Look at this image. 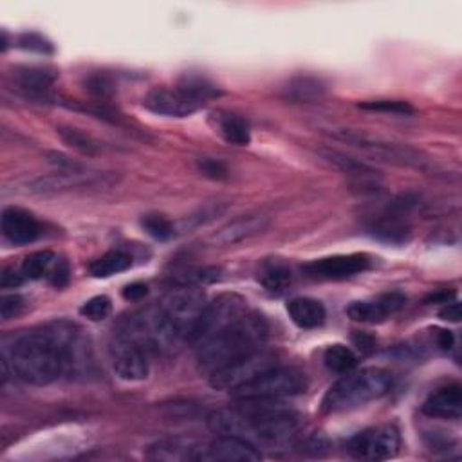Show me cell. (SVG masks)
<instances>
[{"label":"cell","mask_w":462,"mask_h":462,"mask_svg":"<svg viewBox=\"0 0 462 462\" xmlns=\"http://www.w3.org/2000/svg\"><path fill=\"white\" fill-rule=\"evenodd\" d=\"M4 361L26 383L51 384L63 375L89 372L91 347L82 331L67 320H54L4 340Z\"/></svg>","instance_id":"obj_1"},{"label":"cell","mask_w":462,"mask_h":462,"mask_svg":"<svg viewBox=\"0 0 462 462\" xmlns=\"http://www.w3.org/2000/svg\"><path fill=\"white\" fill-rule=\"evenodd\" d=\"M237 408H222L208 416V426L217 435H237L257 448L287 446L298 433V417L276 401H237Z\"/></svg>","instance_id":"obj_2"},{"label":"cell","mask_w":462,"mask_h":462,"mask_svg":"<svg viewBox=\"0 0 462 462\" xmlns=\"http://www.w3.org/2000/svg\"><path fill=\"white\" fill-rule=\"evenodd\" d=\"M269 338V326L259 313L246 311L239 320L227 326L219 334L208 338L195 347L197 363L202 372L213 370L255 352L266 345Z\"/></svg>","instance_id":"obj_3"},{"label":"cell","mask_w":462,"mask_h":462,"mask_svg":"<svg viewBox=\"0 0 462 462\" xmlns=\"http://www.w3.org/2000/svg\"><path fill=\"white\" fill-rule=\"evenodd\" d=\"M392 389V375L383 368H363L343 374L322 400L326 414L358 410L372 401L387 396Z\"/></svg>","instance_id":"obj_4"},{"label":"cell","mask_w":462,"mask_h":462,"mask_svg":"<svg viewBox=\"0 0 462 462\" xmlns=\"http://www.w3.org/2000/svg\"><path fill=\"white\" fill-rule=\"evenodd\" d=\"M204 307L206 296L199 285L179 284L165 294L158 311L174 336L183 342L194 334Z\"/></svg>","instance_id":"obj_5"},{"label":"cell","mask_w":462,"mask_h":462,"mask_svg":"<svg viewBox=\"0 0 462 462\" xmlns=\"http://www.w3.org/2000/svg\"><path fill=\"white\" fill-rule=\"evenodd\" d=\"M305 389L307 381L300 370L278 365L262 372L231 394H234L235 401H278L300 396Z\"/></svg>","instance_id":"obj_6"},{"label":"cell","mask_w":462,"mask_h":462,"mask_svg":"<svg viewBox=\"0 0 462 462\" xmlns=\"http://www.w3.org/2000/svg\"><path fill=\"white\" fill-rule=\"evenodd\" d=\"M334 137L343 141L345 144L352 146L354 150L363 152L365 156H370L372 160L381 161V163L398 165V167H416V169L425 165L421 153H417L410 146L384 141L381 137H374V136H368L359 130L338 128V130H334Z\"/></svg>","instance_id":"obj_7"},{"label":"cell","mask_w":462,"mask_h":462,"mask_svg":"<svg viewBox=\"0 0 462 462\" xmlns=\"http://www.w3.org/2000/svg\"><path fill=\"white\" fill-rule=\"evenodd\" d=\"M278 365H280L278 356L262 347L255 352H250L239 359H234L231 363L208 374L210 384L215 391L234 392V391L241 389L243 384H246L252 379H255L257 375H260L262 372H266L273 367H278Z\"/></svg>","instance_id":"obj_8"},{"label":"cell","mask_w":462,"mask_h":462,"mask_svg":"<svg viewBox=\"0 0 462 462\" xmlns=\"http://www.w3.org/2000/svg\"><path fill=\"white\" fill-rule=\"evenodd\" d=\"M246 311H248L246 301L239 294H220L211 303H206L201 320L188 342L194 347L201 345L208 338L219 334L227 326L239 320Z\"/></svg>","instance_id":"obj_9"},{"label":"cell","mask_w":462,"mask_h":462,"mask_svg":"<svg viewBox=\"0 0 462 462\" xmlns=\"http://www.w3.org/2000/svg\"><path fill=\"white\" fill-rule=\"evenodd\" d=\"M401 446L400 430L394 425H383L363 430L347 441V451L359 460H389L398 455Z\"/></svg>","instance_id":"obj_10"},{"label":"cell","mask_w":462,"mask_h":462,"mask_svg":"<svg viewBox=\"0 0 462 462\" xmlns=\"http://www.w3.org/2000/svg\"><path fill=\"white\" fill-rule=\"evenodd\" d=\"M118 183V176L105 172H87L80 170H58V174H51L45 177H38L29 185V190L35 194H63L70 190H98L111 188Z\"/></svg>","instance_id":"obj_11"},{"label":"cell","mask_w":462,"mask_h":462,"mask_svg":"<svg viewBox=\"0 0 462 462\" xmlns=\"http://www.w3.org/2000/svg\"><path fill=\"white\" fill-rule=\"evenodd\" d=\"M112 368L123 381H144L150 374L148 351L139 343L118 334L112 343Z\"/></svg>","instance_id":"obj_12"},{"label":"cell","mask_w":462,"mask_h":462,"mask_svg":"<svg viewBox=\"0 0 462 462\" xmlns=\"http://www.w3.org/2000/svg\"><path fill=\"white\" fill-rule=\"evenodd\" d=\"M370 264V257L361 253H351L311 260L301 266V271L305 276L315 280H345L367 271Z\"/></svg>","instance_id":"obj_13"},{"label":"cell","mask_w":462,"mask_h":462,"mask_svg":"<svg viewBox=\"0 0 462 462\" xmlns=\"http://www.w3.org/2000/svg\"><path fill=\"white\" fill-rule=\"evenodd\" d=\"M143 105L146 111L167 118H188L202 107L199 102L183 93L177 86L152 89L144 96Z\"/></svg>","instance_id":"obj_14"},{"label":"cell","mask_w":462,"mask_h":462,"mask_svg":"<svg viewBox=\"0 0 462 462\" xmlns=\"http://www.w3.org/2000/svg\"><path fill=\"white\" fill-rule=\"evenodd\" d=\"M407 296L401 293H387L372 300H358L347 307V315L358 324H381L401 311Z\"/></svg>","instance_id":"obj_15"},{"label":"cell","mask_w":462,"mask_h":462,"mask_svg":"<svg viewBox=\"0 0 462 462\" xmlns=\"http://www.w3.org/2000/svg\"><path fill=\"white\" fill-rule=\"evenodd\" d=\"M262 458L260 450L237 435H217L204 446L201 460L204 462H257Z\"/></svg>","instance_id":"obj_16"},{"label":"cell","mask_w":462,"mask_h":462,"mask_svg":"<svg viewBox=\"0 0 462 462\" xmlns=\"http://www.w3.org/2000/svg\"><path fill=\"white\" fill-rule=\"evenodd\" d=\"M271 220L264 213H250L243 215L235 220L227 222L222 226L213 237H210V244L215 248H224V246H235L239 243L250 241L257 235H262L264 231L269 227Z\"/></svg>","instance_id":"obj_17"},{"label":"cell","mask_w":462,"mask_h":462,"mask_svg":"<svg viewBox=\"0 0 462 462\" xmlns=\"http://www.w3.org/2000/svg\"><path fill=\"white\" fill-rule=\"evenodd\" d=\"M3 234L12 244L26 246L42 235V226L33 213L12 206L3 211Z\"/></svg>","instance_id":"obj_18"},{"label":"cell","mask_w":462,"mask_h":462,"mask_svg":"<svg viewBox=\"0 0 462 462\" xmlns=\"http://www.w3.org/2000/svg\"><path fill=\"white\" fill-rule=\"evenodd\" d=\"M204 446L186 437H169L153 442L146 450V458L165 462H188L201 460Z\"/></svg>","instance_id":"obj_19"},{"label":"cell","mask_w":462,"mask_h":462,"mask_svg":"<svg viewBox=\"0 0 462 462\" xmlns=\"http://www.w3.org/2000/svg\"><path fill=\"white\" fill-rule=\"evenodd\" d=\"M423 414L433 419L444 421H458L462 414V391L460 384L451 383L446 387L437 389L428 396L423 405Z\"/></svg>","instance_id":"obj_20"},{"label":"cell","mask_w":462,"mask_h":462,"mask_svg":"<svg viewBox=\"0 0 462 462\" xmlns=\"http://www.w3.org/2000/svg\"><path fill=\"white\" fill-rule=\"evenodd\" d=\"M287 313L294 326L300 329H318L326 324L327 311L320 300L298 296L289 300Z\"/></svg>","instance_id":"obj_21"},{"label":"cell","mask_w":462,"mask_h":462,"mask_svg":"<svg viewBox=\"0 0 462 462\" xmlns=\"http://www.w3.org/2000/svg\"><path fill=\"white\" fill-rule=\"evenodd\" d=\"M394 213H387L379 217L377 220H374L370 226H368V231L370 235L377 241H383L387 244H405L410 241L412 237V227L407 220L400 219L398 213H401L400 210H396L392 206Z\"/></svg>","instance_id":"obj_22"},{"label":"cell","mask_w":462,"mask_h":462,"mask_svg":"<svg viewBox=\"0 0 462 462\" xmlns=\"http://www.w3.org/2000/svg\"><path fill=\"white\" fill-rule=\"evenodd\" d=\"M211 121L226 143L235 146H248L252 143V128L244 118L231 112H215Z\"/></svg>","instance_id":"obj_23"},{"label":"cell","mask_w":462,"mask_h":462,"mask_svg":"<svg viewBox=\"0 0 462 462\" xmlns=\"http://www.w3.org/2000/svg\"><path fill=\"white\" fill-rule=\"evenodd\" d=\"M318 156L329 163L333 169L340 170L342 174L356 179V181H361V183H368V181H374L377 179V172L368 167L367 163L359 161V160H354V158H349L345 156V153L338 152V150H331V148H322L318 150Z\"/></svg>","instance_id":"obj_24"},{"label":"cell","mask_w":462,"mask_h":462,"mask_svg":"<svg viewBox=\"0 0 462 462\" xmlns=\"http://www.w3.org/2000/svg\"><path fill=\"white\" fill-rule=\"evenodd\" d=\"M56 78L58 72L49 67H17L13 70V80L33 96H44Z\"/></svg>","instance_id":"obj_25"},{"label":"cell","mask_w":462,"mask_h":462,"mask_svg":"<svg viewBox=\"0 0 462 462\" xmlns=\"http://www.w3.org/2000/svg\"><path fill=\"white\" fill-rule=\"evenodd\" d=\"M257 280L266 287L269 293H282L293 282L291 268L282 260H268L259 269Z\"/></svg>","instance_id":"obj_26"},{"label":"cell","mask_w":462,"mask_h":462,"mask_svg":"<svg viewBox=\"0 0 462 462\" xmlns=\"http://www.w3.org/2000/svg\"><path fill=\"white\" fill-rule=\"evenodd\" d=\"M130 266H132V257L127 255L125 252L114 250V252H109V253L102 255L100 259L93 260L89 264V273L95 278H111L118 273L130 269Z\"/></svg>","instance_id":"obj_27"},{"label":"cell","mask_w":462,"mask_h":462,"mask_svg":"<svg viewBox=\"0 0 462 462\" xmlns=\"http://www.w3.org/2000/svg\"><path fill=\"white\" fill-rule=\"evenodd\" d=\"M177 87L183 93H186L190 98L199 102L201 105H204L206 102L220 96V91H219L217 86H213L208 78H204V76L194 74V72L183 74L179 82H177Z\"/></svg>","instance_id":"obj_28"},{"label":"cell","mask_w":462,"mask_h":462,"mask_svg":"<svg viewBox=\"0 0 462 462\" xmlns=\"http://www.w3.org/2000/svg\"><path fill=\"white\" fill-rule=\"evenodd\" d=\"M326 93V86L313 76H300L285 87V98L294 103H309Z\"/></svg>","instance_id":"obj_29"},{"label":"cell","mask_w":462,"mask_h":462,"mask_svg":"<svg viewBox=\"0 0 462 462\" xmlns=\"http://www.w3.org/2000/svg\"><path fill=\"white\" fill-rule=\"evenodd\" d=\"M58 136L62 137V141L65 144H69L70 148L78 150L82 153H89V156H96L103 150L102 143L98 139H95L91 134L80 130V128H74V127H58L56 128Z\"/></svg>","instance_id":"obj_30"},{"label":"cell","mask_w":462,"mask_h":462,"mask_svg":"<svg viewBox=\"0 0 462 462\" xmlns=\"http://www.w3.org/2000/svg\"><path fill=\"white\" fill-rule=\"evenodd\" d=\"M324 363L334 374H349L358 367V356L347 345L336 343L324 352Z\"/></svg>","instance_id":"obj_31"},{"label":"cell","mask_w":462,"mask_h":462,"mask_svg":"<svg viewBox=\"0 0 462 462\" xmlns=\"http://www.w3.org/2000/svg\"><path fill=\"white\" fill-rule=\"evenodd\" d=\"M56 255L53 252H35L31 255H28L22 262V268H21V273L24 275V278H29V280H40L44 276H49L54 262H56Z\"/></svg>","instance_id":"obj_32"},{"label":"cell","mask_w":462,"mask_h":462,"mask_svg":"<svg viewBox=\"0 0 462 462\" xmlns=\"http://www.w3.org/2000/svg\"><path fill=\"white\" fill-rule=\"evenodd\" d=\"M141 226L146 234L156 241H169L174 237V222L160 213H150L141 219Z\"/></svg>","instance_id":"obj_33"},{"label":"cell","mask_w":462,"mask_h":462,"mask_svg":"<svg viewBox=\"0 0 462 462\" xmlns=\"http://www.w3.org/2000/svg\"><path fill=\"white\" fill-rule=\"evenodd\" d=\"M358 107L361 111L392 114V116H414L416 114V109L408 102H403V100H368V102H361Z\"/></svg>","instance_id":"obj_34"},{"label":"cell","mask_w":462,"mask_h":462,"mask_svg":"<svg viewBox=\"0 0 462 462\" xmlns=\"http://www.w3.org/2000/svg\"><path fill=\"white\" fill-rule=\"evenodd\" d=\"M111 313H112V301L105 294L95 296L80 307V315L91 322H103L111 317Z\"/></svg>","instance_id":"obj_35"},{"label":"cell","mask_w":462,"mask_h":462,"mask_svg":"<svg viewBox=\"0 0 462 462\" xmlns=\"http://www.w3.org/2000/svg\"><path fill=\"white\" fill-rule=\"evenodd\" d=\"M197 170L211 179V181H226L229 177V170L227 167L220 161V160H215V158H199L197 160Z\"/></svg>","instance_id":"obj_36"},{"label":"cell","mask_w":462,"mask_h":462,"mask_svg":"<svg viewBox=\"0 0 462 462\" xmlns=\"http://www.w3.org/2000/svg\"><path fill=\"white\" fill-rule=\"evenodd\" d=\"M86 89L96 96V98H102V100H107L114 95V84L112 80L109 78V76L105 74H93L89 76V78L86 80Z\"/></svg>","instance_id":"obj_37"},{"label":"cell","mask_w":462,"mask_h":462,"mask_svg":"<svg viewBox=\"0 0 462 462\" xmlns=\"http://www.w3.org/2000/svg\"><path fill=\"white\" fill-rule=\"evenodd\" d=\"M26 309V300L21 294H4L0 300V317L4 322L21 317Z\"/></svg>","instance_id":"obj_38"},{"label":"cell","mask_w":462,"mask_h":462,"mask_svg":"<svg viewBox=\"0 0 462 462\" xmlns=\"http://www.w3.org/2000/svg\"><path fill=\"white\" fill-rule=\"evenodd\" d=\"M19 45L22 49H29V51H37V53H42V54H51L53 53V45L51 42H47L42 35L38 33H24L21 38H19Z\"/></svg>","instance_id":"obj_39"},{"label":"cell","mask_w":462,"mask_h":462,"mask_svg":"<svg viewBox=\"0 0 462 462\" xmlns=\"http://www.w3.org/2000/svg\"><path fill=\"white\" fill-rule=\"evenodd\" d=\"M49 282L51 285H54L56 289H62L69 284L70 278V271H69V264L65 260H56L51 273H49Z\"/></svg>","instance_id":"obj_40"},{"label":"cell","mask_w":462,"mask_h":462,"mask_svg":"<svg viewBox=\"0 0 462 462\" xmlns=\"http://www.w3.org/2000/svg\"><path fill=\"white\" fill-rule=\"evenodd\" d=\"M49 163L56 165L58 170H80V169H84L82 165L74 163L70 158H67V156H63V153H58V152L49 153Z\"/></svg>","instance_id":"obj_41"},{"label":"cell","mask_w":462,"mask_h":462,"mask_svg":"<svg viewBox=\"0 0 462 462\" xmlns=\"http://www.w3.org/2000/svg\"><path fill=\"white\" fill-rule=\"evenodd\" d=\"M146 294H148V287H146V284H143V282L128 284V285L123 289V298L128 300V301L143 300Z\"/></svg>","instance_id":"obj_42"},{"label":"cell","mask_w":462,"mask_h":462,"mask_svg":"<svg viewBox=\"0 0 462 462\" xmlns=\"http://www.w3.org/2000/svg\"><path fill=\"white\" fill-rule=\"evenodd\" d=\"M439 317L442 320H448V322H458L460 320V303L458 301H446V305L441 309Z\"/></svg>","instance_id":"obj_43"},{"label":"cell","mask_w":462,"mask_h":462,"mask_svg":"<svg viewBox=\"0 0 462 462\" xmlns=\"http://www.w3.org/2000/svg\"><path fill=\"white\" fill-rule=\"evenodd\" d=\"M24 282V275L22 273H17V271H10V269H4L3 273V280H0V284H3V287H17Z\"/></svg>","instance_id":"obj_44"},{"label":"cell","mask_w":462,"mask_h":462,"mask_svg":"<svg viewBox=\"0 0 462 462\" xmlns=\"http://www.w3.org/2000/svg\"><path fill=\"white\" fill-rule=\"evenodd\" d=\"M437 343L442 351H450L453 347V334L450 331H437Z\"/></svg>","instance_id":"obj_45"}]
</instances>
